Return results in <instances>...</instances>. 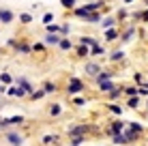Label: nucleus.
Returning <instances> with one entry per match:
<instances>
[{
	"mask_svg": "<svg viewBox=\"0 0 148 146\" xmlns=\"http://www.w3.org/2000/svg\"><path fill=\"white\" fill-rule=\"evenodd\" d=\"M13 52L19 54V56H30V54H32V43H30L28 39H17V45H15Z\"/></svg>",
	"mask_w": 148,
	"mask_h": 146,
	"instance_id": "6",
	"label": "nucleus"
},
{
	"mask_svg": "<svg viewBox=\"0 0 148 146\" xmlns=\"http://www.w3.org/2000/svg\"><path fill=\"white\" fill-rule=\"evenodd\" d=\"M144 110H148V97H146V108H144Z\"/></svg>",
	"mask_w": 148,
	"mask_h": 146,
	"instance_id": "52",
	"label": "nucleus"
},
{
	"mask_svg": "<svg viewBox=\"0 0 148 146\" xmlns=\"http://www.w3.org/2000/svg\"><path fill=\"white\" fill-rule=\"evenodd\" d=\"M2 54H4V49H2V47H0V56H2Z\"/></svg>",
	"mask_w": 148,
	"mask_h": 146,
	"instance_id": "53",
	"label": "nucleus"
},
{
	"mask_svg": "<svg viewBox=\"0 0 148 146\" xmlns=\"http://www.w3.org/2000/svg\"><path fill=\"white\" fill-rule=\"evenodd\" d=\"M116 75H118V73H116V71H114V69H101V71H99V73H97V75H95V77H92V84H95V86H97V84H101V82H105V80H114V77H116Z\"/></svg>",
	"mask_w": 148,
	"mask_h": 146,
	"instance_id": "11",
	"label": "nucleus"
},
{
	"mask_svg": "<svg viewBox=\"0 0 148 146\" xmlns=\"http://www.w3.org/2000/svg\"><path fill=\"white\" fill-rule=\"evenodd\" d=\"M52 22H54V13H52V11H45L43 17H41V24L45 26V24H52Z\"/></svg>",
	"mask_w": 148,
	"mask_h": 146,
	"instance_id": "44",
	"label": "nucleus"
},
{
	"mask_svg": "<svg viewBox=\"0 0 148 146\" xmlns=\"http://www.w3.org/2000/svg\"><path fill=\"white\" fill-rule=\"evenodd\" d=\"M86 82L82 77H77V75H69L67 84H64V93H67V97H75V95H82L86 93Z\"/></svg>",
	"mask_w": 148,
	"mask_h": 146,
	"instance_id": "2",
	"label": "nucleus"
},
{
	"mask_svg": "<svg viewBox=\"0 0 148 146\" xmlns=\"http://www.w3.org/2000/svg\"><path fill=\"white\" fill-rule=\"evenodd\" d=\"M116 86V82L114 80H105V82H101V84H97V88H99V93L101 95H105V93H110L112 88Z\"/></svg>",
	"mask_w": 148,
	"mask_h": 146,
	"instance_id": "32",
	"label": "nucleus"
},
{
	"mask_svg": "<svg viewBox=\"0 0 148 146\" xmlns=\"http://www.w3.org/2000/svg\"><path fill=\"white\" fill-rule=\"evenodd\" d=\"M56 47L60 49V52H73V47H75V43L71 41L69 37H60V41H58V45Z\"/></svg>",
	"mask_w": 148,
	"mask_h": 146,
	"instance_id": "23",
	"label": "nucleus"
},
{
	"mask_svg": "<svg viewBox=\"0 0 148 146\" xmlns=\"http://www.w3.org/2000/svg\"><path fill=\"white\" fill-rule=\"evenodd\" d=\"M41 88L45 90V95H56L60 90V86H58V82H54V80H45L43 84H41Z\"/></svg>",
	"mask_w": 148,
	"mask_h": 146,
	"instance_id": "22",
	"label": "nucleus"
},
{
	"mask_svg": "<svg viewBox=\"0 0 148 146\" xmlns=\"http://www.w3.org/2000/svg\"><path fill=\"white\" fill-rule=\"evenodd\" d=\"M32 54H41V56H45L47 54V45L43 41H34L32 43Z\"/></svg>",
	"mask_w": 148,
	"mask_h": 146,
	"instance_id": "34",
	"label": "nucleus"
},
{
	"mask_svg": "<svg viewBox=\"0 0 148 146\" xmlns=\"http://www.w3.org/2000/svg\"><path fill=\"white\" fill-rule=\"evenodd\" d=\"M133 95H137L135 84H125V86H122V97H133Z\"/></svg>",
	"mask_w": 148,
	"mask_h": 146,
	"instance_id": "37",
	"label": "nucleus"
},
{
	"mask_svg": "<svg viewBox=\"0 0 148 146\" xmlns=\"http://www.w3.org/2000/svg\"><path fill=\"white\" fill-rule=\"evenodd\" d=\"M122 86H125V84H116L110 93H105V99H108V101H120L122 99Z\"/></svg>",
	"mask_w": 148,
	"mask_h": 146,
	"instance_id": "19",
	"label": "nucleus"
},
{
	"mask_svg": "<svg viewBox=\"0 0 148 146\" xmlns=\"http://www.w3.org/2000/svg\"><path fill=\"white\" fill-rule=\"evenodd\" d=\"M2 140L7 146H26V133L19 131V127H11L2 131Z\"/></svg>",
	"mask_w": 148,
	"mask_h": 146,
	"instance_id": "1",
	"label": "nucleus"
},
{
	"mask_svg": "<svg viewBox=\"0 0 148 146\" xmlns=\"http://www.w3.org/2000/svg\"><path fill=\"white\" fill-rule=\"evenodd\" d=\"M105 108H108V112L112 114V116H122L125 110H127L120 101H108V103H105Z\"/></svg>",
	"mask_w": 148,
	"mask_h": 146,
	"instance_id": "15",
	"label": "nucleus"
},
{
	"mask_svg": "<svg viewBox=\"0 0 148 146\" xmlns=\"http://www.w3.org/2000/svg\"><path fill=\"white\" fill-rule=\"evenodd\" d=\"M101 69H103V64H101V62H97V60H90V58H88V60L84 62V73L88 75L90 80H92L95 75L101 71Z\"/></svg>",
	"mask_w": 148,
	"mask_h": 146,
	"instance_id": "7",
	"label": "nucleus"
},
{
	"mask_svg": "<svg viewBox=\"0 0 148 146\" xmlns=\"http://www.w3.org/2000/svg\"><path fill=\"white\" fill-rule=\"evenodd\" d=\"M73 54H75V58H79V60H88L90 58V47L88 45H82V43H75Z\"/></svg>",
	"mask_w": 148,
	"mask_h": 146,
	"instance_id": "18",
	"label": "nucleus"
},
{
	"mask_svg": "<svg viewBox=\"0 0 148 146\" xmlns=\"http://www.w3.org/2000/svg\"><path fill=\"white\" fill-rule=\"evenodd\" d=\"M137 97H142V99L148 97V82H144V84H140V86H137Z\"/></svg>",
	"mask_w": 148,
	"mask_h": 146,
	"instance_id": "42",
	"label": "nucleus"
},
{
	"mask_svg": "<svg viewBox=\"0 0 148 146\" xmlns=\"http://www.w3.org/2000/svg\"><path fill=\"white\" fill-rule=\"evenodd\" d=\"M7 120H9V125H11V127H24V125H26V116H24V114H13V116H7Z\"/></svg>",
	"mask_w": 148,
	"mask_h": 146,
	"instance_id": "27",
	"label": "nucleus"
},
{
	"mask_svg": "<svg viewBox=\"0 0 148 146\" xmlns=\"http://www.w3.org/2000/svg\"><path fill=\"white\" fill-rule=\"evenodd\" d=\"M142 2H144V7H148V0H142Z\"/></svg>",
	"mask_w": 148,
	"mask_h": 146,
	"instance_id": "51",
	"label": "nucleus"
},
{
	"mask_svg": "<svg viewBox=\"0 0 148 146\" xmlns=\"http://www.w3.org/2000/svg\"><path fill=\"white\" fill-rule=\"evenodd\" d=\"M129 9L127 7H120L118 11H116V19H118V24H122V22H127V19H129Z\"/></svg>",
	"mask_w": 148,
	"mask_h": 146,
	"instance_id": "36",
	"label": "nucleus"
},
{
	"mask_svg": "<svg viewBox=\"0 0 148 146\" xmlns=\"http://www.w3.org/2000/svg\"><path fill=\"white\" fill-rule=\"evenodd\" d=\"M90 133V123H71L64 129V135L67 138H73V135H88Z\"/></svg>",
	"mask_w": 148,
	"mask_h": 146,
	"instance_id": "4",
	"label": "nucleus"
},
{
	"mask_svg": "<svg viewBox=\"0 0 148 146\" xmlns=\"http://www.w3.org/2000/svg\"><path fill=\"white\" fill-rule=\"evenodd\" d=\"M125 58H127V54H125V49H122V47H116V49H112V52L108 54V60H110L112 64L125 62Z\"/></svg>",
	"mask_w": 148,
	"mask_h": 146,
	"instance_id": "14",
	"label": "nucleus"
},
{
	"mask_svg": "<svg viewBox=\"0 0 148 146\" xmlns=\"http://www.w3.org/2000/svg\"><path fill=\"white\" fill-rule=\"evenodd\" d=\"M2 97H4V95H0V101H2Z\"/></svg>",
	"mask_w": 148,
	"mask_h": 146,
	"instance_id": "54",
	"label": "nucleus"
},
{
	"mask_svg": "<svg viewBox=\"0 0 148 146\" xmlns=\"http://www.w3.org/2000/svg\"><path fill=\"white\" fill-rule=\"evenodd\" d=\"M125 127H127V120L122 116H114V120H112L110 125H105L103 133L108 135V138H112L114 133H122V131H125Z\"/></svg>",
	"mask_w": 148,
	"mask_h": 146,
	"instance_id": "5",
	"label": "nucleus"
},
{
	"mask_svg": "<svg viewBox=\"0 0 148 146\" xmlns=\"http://www.w3.org/2000/svg\"><path fill=\"white\" fill-rule=\"evenodd\" d=\"M110 140H112V144H114V146H129V142H127V138H125V133H114Z\"/></svg>",
	"mask_w": 148,
	"mask_h": 146,
	"instance_id": "33",
	"label": "nucleus"
},
{
	"mask_svg": "<svg viewBox=\"0 0 148 146\" xmlns=\"http://www.w3.org/2000/svg\"><path fill=\"white\" fill-rule=\"evenodd\" d=\"M45 97H47V95H45V90H43V88H34L26 99H30V101H43Z\"/></svg>",
	"mask_w": 148,
	"mask_h": 146,
	"instance_id": "31",
	"label": "nucleus"
},
{
	"mask_svg": "<svg viewBox=\"0 0 148 146\" xmlns=\"http://www.w3.org/2000/svg\"><path fill=\"white\" fill-rule=\"evenodd\" d=\"M60 41V34L58 32H45V37H43V43L47 45V47H56Z\"/></svg>",
	"mask_w": 148,
	"mask_h": 146,
	"instance_id": "24",
	"label": "nucleus"
},
{
	"mask_svg": "<svg viewBox=\"0 0 148 146\" xmlns=\"http://www.w3.org/2000/svg\"><path fill=\"white\" fill-rule=\"evenodd\" d=\"M125 108L127 110H140L142 108V97H137V95H133V97H125Z\"/></svg>",
	"mask_w": 148,
	"mask_h": 146,
	"instance_id": "21",
	"label": "nucleus"
},
{
	"mask_svg": "<svg viewBox=\"0 0 148 146\" xmlns=\"http://www.w3.org/2000/svg\"><path fill=\"white\" fill-rule=\"evenodd\" d=\"M99 24H101V28H103V30L114 28V26H120V24H118V19H116V15H103Z\"/></svg>",
	"mask_w": 148,
	"mask_h": 146,
	"instance_id": "20",
	"label": "nucleus"
},
{
	"mask_svg": "<svg viewBox=\"0 0 148 146\" xmlns=\"http://www.w3.org/2000/svg\"><path fill=\"white\" fill-rule=\"evenodd\" d=\"M127 129H131V131H135V133H146L144 123H140V120H127Z\"/></svg>",
	"mask_w": 148,
	"mask_h": 146,
	"instance_id": "29",
	"label": "nucleus"
},
{
	"mask_svg": "<svg viewBox=\"0 0 148 146\" xmlns=\"http://www.w3.org/2000/svg\"><path fill=\"white\" fill-rule=\"evenodd\" d=\"M60 140H62V138H60V133H43V135H41V140H39V144L41 146H58L60 144Z\"/></svg>",
	"mask_w": 148,
	"mask_h": 146,
	"instance_id": "9",
	"label": "nucleus"
},
{
	"mask_svg": "<svg viewBox=\"0 0 148 146\" xmlns=\"http://www.w3.org/2000/svg\"><path fill=\"white\" fill-rule=\"evenodd\" d=\"M129 19L135 24H148V7L144 9H137V11H131L129 13Z\"/></svg>",
	"mask_w": 148,
	"mask_h": 146,
	"instance_id": "10",
	"label": "nucleus"
},
{
	"mask_svg": "<svg viewBox=\"0 0 148 146\" xmlns=\"http://www.w3.org/2000/svg\"><path fill=\"white\" fill-rule=\"evenodd\" d=\"M4 95H7L9 99H26V97H28L26 90H24L22 86H17V84H9V86H7V93H4Z\"/></svg>",
	"mask_w": 148,
	"mask_h": 146,
	"instance_id": "8",
	"label": "nucleus"
},
{
	"mask_svg": "<svg viewBox=\"0 0 148 146\" xmlns=\"http://www.w3.org/2000/svg\"><path fill=\"white\" fill-rule=\"evenodd\" d=\"M88 142V135H73V138H69V146H84Z\"/></svg>",
	"mask_w": 148,
	"mask_h": 146,
	"instance_id": "35",
	"label": "nucleus"
},
{
	"mask_svg": "<svg viewBox=\"0 0 148 146\" xmlns=\"http://www.w3.org/2000/svg\"><path fill=\"white\" fill-rule=\"evenodd\" d=\"M39 146H41V144H39Z\"/></svg>",
	"mask_w": 148,
	"mask_h": 146,
	"instance_id": "57",
	"label": "nucleus"
},
{
	"mask_svg": "<svg viewBox=\"0 0 148 146\" xmlns=\"http://www.w3.org/2000/svg\"><path fill=\"white\" fill-rule=\"evenodd\" d=\"M13 75L11 73H9V71H2V73H0V82H2L4 84V86H9V84H13Z\"/></svg>",
	"mask_w": 148,
	"mask_h": 146,
	"instance_id": "40",
	"label": "nucleus"
},
{
	"mask_svg": "<svg viewBox=\"0 0 148 146\" xmlns=\"http://www.w3.org/2000/svg\"><path fill=\"white\" fill-rule=\"evenodd\" d=\"M122 2H125V4H131V2H133V0H122Z\"/></svg>",
	"mask_w": 148,
	"mask_h": 146,
	"instance_id": "50",
	"label": "nucleus"
},
{
	"mask_svg": "<svg viewBox=\"0 0 148 146\" xmlns=\"http://www.w3.org/2000/svg\"><path fill=\"white\" fill-rule=\"evenodd\" d=\"M0 118H2V116H0Z\"/></svg>",
	"mask_w": 148,
	"mask_h": 146,
	"instance_id": "56",
	"label": "nucleus"
},
{
	"mask_svg": "<svg viewBox=\"0 0 148 146\" xmlns=\"http://www.w3.org/2000/svg\"><path fill=\"white\" fill-rule=\"evenodd\" d=\"M60 7H62L64 11H71L73 7H77V0H60Z\"/></svg>",
	"mask_w": 148,
	"mask_h": 146,
	"instance_id": "41",
	"label": "nucleus"
},
{
	"mask_svg": "<svg viewBox=\"0 0 148 146\" xmlns=\"http://www.w3.org/2000/svg\"><path fill=\"white\" fill-rule=\"evenodd\" d=\"M88 103V99L82 97V95H75V97H71V105H75V108H82V105Z\"/></svg>",
	"mask_w": 148,
	"mask_h": 146,
	"instance_id": "39",
	"label": "nucleus"
},
{
	"mask_svg": "<svg viewBox=\"0 0 148 146\" xmlns=\"http://www.w3.org/2000/svg\"><path fill=\"white\" fill-rule=\"evenodd\" d=\"M45 32H58L60 34V24H45Z\"/></svg>",
	"mask_w": 148,
	"mask_h": 146,
	"instance_id": "46",
	"label": "nucleus"
},
{
	"mask_svg": "<svg viewBox=\"0 0 148 146\" xmlns=\"http://www.w3.org/2000/svg\"><path fill=\"white\" fill-rule=\"evenodd\" d=\"M77 43H82V45H88V47H92V45H97V43H101L97 37H90V34H79L77 37Z\"/></svg>",
	"mask_w": 148,
	"mask_h": 146,
	"instance_id": "30",
	"label": "nucleus"
},
{
	"mask_svg": "<svg viewBox=\"0 0 148 146\" xmlns=\"http://www.w3.org/2000/svg\"><path fill=\"white\" fill-rule=\"evenodd\" d=\"M101 17H103V11H92V13H88L82 22L84 24H99L101 22Z\"/></svg>",
	"mask_w": 148,
	"mask_h": 146,
	"instance_id": "28",
	"label": "nucleus"
},
{
	"mask_svg": "<svg viewBox=\"0 0 148 146\" xmlns=\"http://www.w3.org/2000/svg\"><path fill=\"white\" fill-rule=\"evenodd\" d=\"M17 19H19V24L28 26V24H32V22H34V15H32V13H26V11H24V13H19V15H17Z\"/></svg>",
	"mask_w": 148,
	"mask_h": 146,
	"instance_id": "38",
	"label": "nucleus"
},
{
	"mask_svg": "<svg viewBox=\"0 0 148 146\" xmlns=\"http://www.w3.org/2000/svg\"><path fill=\"white\" fill-rule=\"evenodd\" d=\"M146 82V80H144V73H142V71H135L133 73V84H135V86H140V84H144Z\"/></svg>",
	"mask_w": 148,
	"mask_h": 146,
	"instance_id": "45",
	"label": "nucleus"
},
{
	"mask_svg": "<svg viewBox=\"0 0 148 146\" xmlns=\"http://www.w3.org/2000/svg\"><path fill=\"white\" fill-rule=\"evenodd\" d=\"M15 45H17V39H15V37H11V39L7 41V47H9V49H15Z\"/></svg>",
	"mask_w": 148,
	"mask_h": 146,
	"instance_id": "48",
	"label": "nucleus"
},
{
	"mask_svg": "<svg viewBox=\"0 0 148 146\" xmlns=\"http://www.w3.org/2000/svg\"><path fill=\"white\" fill-rule=\"evenodd\" d=\"M45 114H47L49 118H60L64 114V108H62V103L54 101V103H49L47 108H45Z\"/></svg>",
	"mask_w": 148,
	"mask_h": 146,
	"instance_id": "12",
	"label": "nucleus"
},
{
	"mask_svg": "<svg viewBox=\"0 0 148 146\" xmlns=\"http://www.w3.org/2000/svg\"><path fill=\"white\" fill-rule=\"evenodd\" d=\"M13 84H17V86H22L24 90H26V95H30V93H32V90H34V84L30 82V80L26 77V75H17V77L13 80Z\"/></svg>",
	"mask_w": 148,
	"mask_h": 146,
	"instance_id": "17",
	"label": "nucleus"
},
{
	"mask_svg": "<svg viewBox=\"0 0 148 146\" xmlns=\"http://www.w3.org/2000/svg\"><path fill=\"white\" fill-rule=\"evenodd\" d=\"M135 34H137V24L135 22H129V24H122L120 26V37H118V41L125 45V43H131L135 39Z\"/></svg>",
	"mask_w": 148,
	"mask_h": 146,
	"instance_id": "3",
	"label": "nucleus"
},
{
	"mask_svg": "<svg viewBox=\"0 0 148 146\" xmlns=\"http://www.w3.org/2000/svg\"><path fill=\"white\" fill-rule=\"evenodd\" d=\"M71 30H73V28H71V24H69V22L60 24V37H69V34H71Z\"/></svg>",
	"mask_w": 148,
	"mask_h": 146,
	"instance_id": "43",
	"label": "nucleus"
},
{
	"mask_svg": "<svg viewBox=\"0 0 148 146\" xmlns=\"http://www.w3.org/2000/svg\"><path fill=\"white\" fill-rule=\"evenodd\" d=\"M4 93H7V86H4V84L0 82V95H4Z\"/></svg>",
	"mask_w": 148,
	"mask_h": 146,
	"instance_id": "49",
	"label": "nucleus"
},
{
	"mask_svg": "<svg viewBox=\"0 0 148 146\" xmlns=\"http://www.w3.org/2000/svg\"><path fill=\"white\" fill-rule=\"evenodd\" d=\"M101 56H108V49H105L103 43H97L90 47V58H101Z\"/></svg>",
	"mask_w": 148,
	"mask_h": 146,
	"instance_id": "26",
	"label": "nucleus"
},
{
	"mask_svg": "<svg viewBox=\"0 0 148 146\" xmlns=\"http://www.w3.org/2000/svg\"><path fill=\"white\" fill-rule=\"evenodd\" d=\"M15 22V13L7 7H0V26H11Z\"/></svg>",
	"mask_w": 148,
	"mask_h": 146,
	"instance_id": "13",
	"label": "nucleus"
},
{
	"mask_svg": "<svg viewBox=\"0 0 148 146\" xmlns=\"http://www.w3.org/2000/svg\"><path fill=\"white\" fill-rule=\"evenodd\" d=\"M97 146H101V144H97Z\"/></svg>",
	"mask_w": 148,
	"mask_h": 146,
	"instance_id": "55",
	"label": "nucleus"
},
{
	"mask_svg": "<svg viewBox=\"0 0 148 146\" xmlns=\"http://www.w3.org/2000/svg\"><path fill=\"white\" fill-rule=\"evenodd\" d=\"M122 133H125V138H127V142H129V146H131V144H137L142 138H144V133H135V131H131V129H127V127H125V131H122Z\"/></svg>",
	"mask_w": 148,
	"mask_h": 146,
	"instance_id": "25",
	"label": "nucleus"
},
{
	"mask_svg": "<svg viewBox=\"0 0 148 146\" xmlns=\"http://www.w3.org/2000/svg\"><path fill=\"white\" fill-rule=\"evenodd\" d=\"M118 37H120V26H114V28L103 30V41H105V43H114V41H118Z\"/></svg>",
	"mask_w": 148,
	"mask_h": 146,
	"instance_id": "16",
	"label": "nucleus"
},
{
	"mask_svg": "<svg viewBox=\"0 0 148 146\" xmlns=\"http://www.w3.org/2000/svg\"><path fill=\"white\" fill-rule=\"evenodd\" d=\"M92 133H95V135L101 133V127H99V125H95V123H90V133H88V135H92Z\"/></svg>",
	"mask_w": 148,
	"mask_h": 146,
	"instance_id": "47",
	"label": "nucleus"
}]
</instances>
